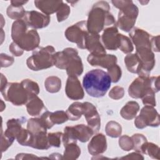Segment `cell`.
<instances>
[{
    "label": "cell",
    "mask_w": 160,
    "mask_h": 160,
    "mask_svg": "<svg viewBox=\"0 0 160 160\" xmlns=\"http://www.w3.org/2000/svg\"><path fill=\"white\" fill-rule=\"evenodd\" d=\"M40 118L48 129H51L54 124H62L69 119L66 112L63 111H57L51 112L46 110Z\"/></svg>",
    "instance_id": "ac0fdd59"
},
{
    "label": "cell",
    "mask_w": 160,
    "mask_h": 160,
    "mask_svg": "<svg viewBox=\"0 0 160 160\" xmlns=\"http://www.w3.org/2000/svg\"><path fill=\"white\" fill-rule=\"evenodd\" d=\"M86 49L92 55H102L106 54L105 48L100 41V36L99 34L89 32L86 40Z\"/></svg>",
    "instance_id": "44dd1931"
},
{
    "label": "cell",
    "mask_w": 160,
    "mask_h": 160,
    "mask_svg": "<svg viewBox=\"0 0 160 160\" xmlns=\"http://www.w3.org/2000/svg\"><path fill=\"white\" fill-rule=\"evenodd\" d=\"M29 27L34 29L44 28L49 24L50 16L36 11H26L22 19Z\"/></svg>",
    "instance_id": "7c38bea8"
},
{
    "label": "cell",
    "mask_w": 160,
    "mask_h": 160,
    "mask_svg": "<svg viewBox=\"0 0 160 160\" xmlns=\"http://www.w3.org/2000/svg\"><path fill=\"white\" fill-rule=\"evenodd\" d=\"M83 115L86 119L88 126L94 133L97 132L100 129L101 118L96 108L89 102H83Z\"/></svg>",
    "instance_id": "5bb4252c"
},
{
    "label": "cell",
    "mask_w": 160,
    "mask_h": 160,
    "mask_svg": "<svg viewBox=\"0 0 160 160\" xmlns=\"http://www.w3.org/2000/svg\"><path fill=\"white\" fill-rule=\"evenodd\" d=\"M124 95V89L122 87L116 86L113 87L109 92V96L113 99L118 100L123 98Z\"/></svg>",
    "instance_id": "ee69618b"
},
{
    "label": "cell",
    "mask_w": 160,
    "mask_h": 160,
    "mask_svg": "<svg viewBox=\"0 0 160 160\" xmlns=\"http://www.w3.org/2000/svg\"><path fill=\"white\" fill-rule=\"evenodd\" d=\"M136 54L142 64V71L138 75H149L155 65L154 54L151 49L141 48L136 49Z\"/></svg>",
    "instance_id": "4fadbf2b"
},
{
    "label": "cell",
    "mask_w": 160,
    "mask_h": 160,
    "mask_svg": "<svg viewBox=\"0 0 160 160\" xmlns=\"http://www.w3.org/2000/svg\"><path fill=\"white\" fill-rule=\"evenodd\" d=\"M27 129L32 134H35L42 131H46L48 129L40 118H31L28 121Z\"/></svg>",
    "instance_id": "f546056e"
},
{
    "label": "cell",
    "mask_w": 160,
    "mask_h": 160,
    "mask_svg": "<svg viewBox=\"0 0 160 160\" xmlns=\"http://www.w3.org/2000/svg\"><path fill=\"white\" fill-rule=\"evenodd\" d=\"M111 82L108 74L100 69L88 71L82 80V85L85 91L93 98L104 96L110 88Z\"/></svg>",
    "instance_id": "3957f363"
},
{
    "label": "cell",
    "mask_w": 160,
    "mask_h": 160,
    "mask_svg": "<svg viewBox=\"0 0 160 160\" xmlns=\"http://www.w3.org/2000/svg\"><path fill=\"white\" fill-rule=\"evenodd\" d=\"M119 34L116 25L106 28L101 36L104 47L109 50H117L119 46Z\"/></svg>",
    "instance_id": "e0dca14e"
},
{
    "label": "cell",
    "mask_w": 160,
    "mask_h": 160,
    "mask_svg": "<svg viewBox=\"0 0 160 160\" xmlns=\"http://www.w3.org/2000/svg\"><path fill=\"white\" fill-rule=\"evenodd\" d=\"M28 26L23 19L15 21L11 28V37L22 50L30 51L38 48L40 38L36 29H28Z\"/></svg>",
    "instance_id": "7a4b0ae2"
},
{
    "label": "cell",
    "mask_w": 160,
    "mask_h": 160,
    "mask_svg": "<svg viewBox=\"0 0 160 160\" xmlns=\"http://www.w3.org/2000/svg\"><path fill=\"white\" fill-rule=\"evenodd\" d=\"M116 8L119 9L116 25L125 32L130 31L136 23L138 16V8L132 1H112Z\"/></svg>",
    "instance_id": "5b68a950"
},
{
    "label": "cell",
    "mask_w": 160,
    "mask_h": 160,
    "mask_svg": "<svg viewBox=\"0 0 160 160\" xmlns=\"http://www.w3.org/2000/svg\"><path fill=\"white\" fill-rule=\"evenodd\" d=\"M93 134H94L93 130L89 126L84 124L66 126L64 129V133H62V136L64 146L69 143H76L78 140L82 142H87Z\"/></svg>",
    "instance_id": "ba28073f"
},
{
    "label": "cell",
    "mask_w": 160,
    "mask_h": 160,
    "mask_svg": "<svg viewBox=\"0 0 160 160\" xmlns=\"http://www.w3.org/2000/svg\"><path fill=\"white\" fill-rule=\"evenodd\" d=\"M39 158V157L32 154H26V153H20L17 154L16 159H34Z\"/></svg>",
    "instance_id": "f907efd6"
},
{
    "label": "cell",
    "mask_w": 160,
    "mask_h": 160,
    "mask_svg": "<svg viewBox=\"0 0 160 160\" xmlns=\"http://www.w3.org/2000/svg\"><path fill=\"white\" fill-rule=\"evenodd\" d=\"M70 14V7L66 3L62 2L60 8L56 12V16L58 22H62L66 20Z\"/></svg>",
    "instance_id": "60d3db41"
},
{
    "label": "cell",
    "mask_w": 160,
    "mask_h": 160,
    "mask_svg": "<svg viewBox=\"0 0 160 160\" xmlns=\"http://www.w3.org/2000/svg\"><path fill=\"white\" fill-rule=\"evenodd\" d=\"M141 99L144 106H150L152 107L156 106V102L155 99V92H154L152 90L148 91Z\"/></svg>",
    "instance_id": "7bdbcfd3"
},
{
    "label": "cell",
    "mask_w": 160,
    "mask_h": 160,
    "mask_svg": "<svg viewBox=\"0 0 160 160\" xmlns=\"http://www.w3.org/2000/svg\"><path fill=\"white\" fill-rule=\"evenodd\" d=\"M88 62L92 66H101L108 69L117 62V57L112 54L92 55L89 54L87 58Z\"/></svg>",
    "instance_id": "ffe728a7"
},
{
    "label": "cell",
    "mask_w": 160,
    "mask_h": 160,
    "mask_svg": "<svg viewBox=\"0 0 160 160\" xmlns=\"http://www.w3.org/2000/svg\"><path fill=\"white\" fill-rule=\"evenodd\" d=\"M26 109L29 115L36 116L39 115L44 109H46V108L42 101L38 96H35L27 102Z\"/></svg>",
    "instance_id": "cb8c5ba5"
},
{
    "label": "cell",
    "mask_w": 160,
    "mask_h": 160,
    "mask_svg": "<svg viewBox=\"0 0 160 160\" xmlns=\"http://www.w3.org/2000/svg\"><path fill=\"white\" fill-rule=\"evenodd\" d=\"M62 133L61 132H51L48 134V141L50 147L59 148L61 145Z\"/></svg>",
    "instance_id": "ab89813d"
},
{
    "label": "cell",
    "mask_w": 160,
    "mask_h": 160,
    "mask_svg": "<svg viewBox=\"0 0 160 160\" xmlns=\"http://www.w3.org/2000/svg\"><path fill=\"white\" fill-rule=\"evenodd\" d=\"M159 124V113L154 107L150 106H144L134 120L135 126L138 129H143L147 126L158 127Z\"/></svg>",
    "instance_id": "30bf717a"
},
{
    "label": "cell",
    "mask_w": 160,
    "mask_h": 160,
    "mask_svg": "<svg viewBox=\"0 0 160 160\" xmlns=\"http://www.w3.org/2000/svg\"><path fill=\"white\" fill-rule=\"evenodd\" d=\"M133 141V149L141 153V149L142 145L146 142V138L142 134H134L131 136Z\"/></svg>",
    "instance_id": "f35d334b"
},
{
    "label": "cell",
    "mask_w": 160,
    "mask_h": 160,
    "mask_svg": "<svg viewBox=\"0 0 160 160\" xmlns=\"http://www.w3.org/2000/svg\"><path fill=\"white\" fill-rule=\"evenodd\" d=\"M118 49L124 53L129 54L134 50V47L131 39L128 37L119 33Z\"/></svg>",
    "instance_id": "836d02e7"
},
{
    "label": "cell",
    "mask_w": 160,
    "mask_h": 160,
    "mask_svg": "<svg viewBox=\"0 0 160 160\" xmlns=\"http://www.w3.org/2000/svg\"><path fill=\"white\" fill-rule=\"evenodd\" d=\"M88 34L86 21H81L68 27L64 33L69 41L76 43L81 49H86V40Z\"/></svg>",
    "instance_id": "9c48e42d"
},
{
    "label": "cell",
    "mask_w": 160,
    "mask_h": 160,
    "mask_svg": "<svg viewBox=\"0 0 160 160\" xmlns=\"http://www.w3.org/2000/svg\"><path fill=\"white\" fill-rule=\"evenodd\" d=\"M62 2V1H34L36 7L42 11L43 14L48 16L57 12Z\"/></svg>",
    "instance_id": "7402d4cb"
},
{
    "label": "cell",
    "mask_w": 160,
    "mask_h": 160,
    "mask_svg": "<svg viewBox=\"0 0 160 160\" xmlns=\"http://www.w3.org/2000/svg\"><path fill=\"white\" fill-rule=\"evenodd\" d=\"M121 159H144V157L141 154V153L138 152H134L130 154H127L126 156H123L121 158Z\"/></svg>",
    "instance_id": "c3c4849f"
},
{
    "label": "cell",
    "mask_w": 160,
    "mask_h": 160,
    "mask_svg": "<svg viewBox=\"0 0 160 160\" xmlns=\"http://www.w3.org/2000/svg\"><path fill=\"white\" fill-rule=\"evenodd\" d=\"M9 51L15 56H21L23 54V52H24V50H22L14 42H12L10 44V46H9Z\"/></svg>",
    "instance_id": "7dc6e473"
},
{
    "label": "cell",
    "mask_w": 160,
    "mask_h": 160,
    "mask_svg": "<svg viewBox=\"0 0 160 160\" xmlns=\"http://www.w3.org/2000/svg\"><path fill=\"white\" fill-rule=\"evenodd\" d=\"M30 147L40 150H46L51 148L48 141L47 132L42 131L38 134H32Z\"/></svg>",
    "instance_id": "d4e9b609"
},
{
    "label": "cell",
    "mask_w": 160,
    "mask_h": 160,
    "mask_svg": "<svg viewBox=\"0 0 160 160\" xmlns=\"http://www.w3.org/2000/svg\"><path fill=\"white\" fill-rule=\"evenodd\" d=\"M55 49L51 46L38 47L32 52L26 61L28 67L32 71H40L49 68L54 65Z\"/></svg>",
    "instance_id": "8992f818"
},
{
    "label": "cell",
    "mask_w": 160,
    "mask_h": 160,
    "mask_svg": "<svg viewBox=\"0 0 160 160\" xmlns=\"http://www.w3.org/2000/svg\"><path fill=\"white\" fill-rule=\"evenodd\" d=\"M7 84H8V82H7L6 78L2 74H1V88H0V91L2 90L6 87Z\"/></svg>",
    "instance_id": "816d5d0a"
},
{
    "label": "cell",
    "mask_w": 160,
    "mask_h": 160,
    "mask_svg": "<svg viewBox=\"0 0 160 160\" xmlns=\"http://www.w3.org/2000/svg\"><path fill=\"white\" fill-rule=\"evenodd\" d=\"M65 92L67 96L72 100L82 99L84 96V90L81 82L76 76H68Z\"/></svg>",
    "instance_id": "9a60e30c"
},
{
    "label": "cell",
    "mask_w": 160,
    "mask_h": 160,
    "mask_svg": "<svg viewBox=\"0 0 160 160\" xmlns=\"http://www.w3.org/2000/svg\"><path fill=\"white\" fill-rule=\"evenodd\" d=\"M54 66L66 69L68 76H80L83 72V64L76 49L67 48L57 52L54 56Z\"/></svg>",
    "instance_id": "277c9868"
},
{
    "label": "cell",
    "mask_w": 160,
    "mask_h": 160,
    "mask_svg": "<svg viewBox=\"0 0 160 160\" xmlns=\"http://www.w3.org/2000/svg\"><path fill=\"white\" fill-rule=\"evenodd\" d=\"M1 92L7 101L11 102L15 106L26 104L32 96L21 82H9Z\"/></svg>",
    "instance_id": "52a82bcc"
},
{
    "label": "cell",
    "mask_w": 160,
    "mask_h": 160,
    "mask_svg": "<svg viewBox=\"0 0 160 160\" xmlns=\"http://www.w3.org/2000/svg\"><path fill=\"white\" fill-rule=\"evenodd\" d=\"M88 152L92 156H98L104 153L107 149V141L106 136L99 133L94 136L88 146Z\"/></svg>",
    "instance_id": "d6986e66"
},
{
    "label": "cell",
    "mask_w": 160,
    "mask_h": 160,
    "mask_svg": "<svg viewBox=\"0 0 160 160\" xmlns=\"http://www.w3.org/2000/svg\"><path fill=\"white\" fill-rule=\"evenodd\" d=\"M124 62L128 70L136 74H139L142 71V64L138 56L135 54H128L124 58Z\"/></svg>",
    "instance_id": "484cf974"
},
{
    "label": "cell",
    "mask_w": 160,
    "mask_h": 160,
    "mask_svg": "<svg viewBox=\"0 0 160 160\" xmlns=\"http://www.w3.org/2000/svg\"><path fill=\"white\" fill-rule=\"evenodd\" d=\"M139 110V104L133 101L128 102L120 111V114L124 119L131 120L134 118Z\"/></svg>",
    "instance_id": "4316f807"
},
{
    "label": "cell",
    "mask_w": 160,
    "mask_h": 160,
    "mask_svg": "<svg viewBox=\"0 0 160 160\" xmlns=\"http://www.w3.org/2000/svg\"><path fill=\"white\" fill-rule=\"evenodd\" d=\"M129 36L135 45L136 49L146 48L151 49V39L152 36L146 31L138 28H134L131 29Z\"/></svg>",
    "instance_id": "2e32d148"
},
{
    "label": "cell",
    "mask_w": 160,
    "mask_h": 160,
    "mask_svg": "<svg viewBox=\"0 0 160 160\" xmlns=\"http://www.w3.org/2000/svg\"><path fill=\"white\" fill-rule=\"evenodd\" d=\"M28 92L32 96H37L39 92V88L38 84L29 79H25L21 81Z\"/></svg>",
    "instance_id": "8d00e7d4"
},
{
    "label": "cell",
    "mask_w": 160,
    "mask_h": 160,
    "mask_svg": "<svg viewBox=\"0 0 160 160\" xmlns=\"http://www.w3.org/2000/svg\"><path fill=\"white\" fill-rule=\"evenodd\" d=\"M13 139L9 138L8 136H5L2 133V131L1 130V152L6 151L9 146H11L12 142H14Z\"/></svg>",
    "instance_id": "f6af8a7d"
},
{
    "label": "cell",
    "mask_w": 160,
    "mask_h": 160,
    "mask_svg": "<svg viewBox=\"0 0 160 160\" xmlns=\"http://www.w3.org/2000/svg\"><path fill=\"white\" fill-rule=\"evenodd\" d=\"M44 86L46 91L49 92H58L61 88V80L59 78L55 76H49L45 80Z\"/></svg>",
    "instance_id": "4dcf8cb0"
},
{
    "label": "cell",
    "mask_w": 160,
    "mask_h": 160,
    "mask_svg": "<svg viewBox=\"0 0 160 160\" xmlns=\"http://www.w3.org/2000/svg\"><path fill=\"white\" fill-rule=\"evenodd\" d=\"M105 130L108 136L115 138L119 137L122 132L121 124L114 121H109L107 123Z\"/></svg>",
    "instance_id": "d6a6232c"
},
{
    "label": "cell",
    "mask_w": 160,
    "mask_h": 160,
    "mask_svg": "<svg viewBox=\"0 0 160 160\" xmlns=\"http://www.w3.org/2000/svg\"><path fill=\"white\" fill-rule=\"evenodd\" d=\"M109 10V4L106 1H100L93 4L86 21L89 33L99 34L102 30L116 25L115 19Z\"/></svg>",
    "instance_id": "6da1fadb"
},
{
    "label": "cell",
    "mask_w": 160,
    "mask_h": 160,
    "mask_svg": "<svg viewBox=\"0 0 160 160\" xmlns=\"http://www.w3.org/2000/svg\"><path fill=\"white\" fill-rule=\"evenodd\" d=\"M149 90L152 91L151 87L149 76L139 75V76L136 78L129 86L128 93L131 98L138 99L142 98Z\"/></svg>",
    "instance_id": "8fae6325"
},
{
    "label": "cell",
    "mask_w": 160,
    "mask_h": 160,
    "mask_svg": "<svg viewBox=\"0 0 160 160\" xmlns=\"http://www.w3.org/2000/svg\"><path fill=\"white\" fill-rule=\"evenodd\" d=\"M119 144L121 148L126 151L133 149V141L131 137L127 135H123L119 138Z\"/></svg>",
    "instance_id": "b9f144b4"
},
{
    "label": "cell",
    "mask_w": 160,
    "mask_h": 160,
    "mask_svg": "<svg viewBox=\"0 0 160 160\" xmlns=\"http://www.w3.org/2000/svg\"><path fill=\"white\" fill-rule=\"evenodd\" d=\"M26 121L24 118L21 119H11L7 122V129L4 132V134L9 138L15 139L22 129V124ZM2 131V129H1Z\"/></svg>",
    "instance_id": "603a6c76"
},
{
    "label": "cell",
    "mask_w": 160,
    "mask_h": 160,
    "mask_svg": "<svg viewBox=\"0 0 160 160\" xmlns=\"http://www.w3.org/2000/svg\"><path fill=\"white\" fill-rule=\"evenodd\" d=\"M1 103H2V106H1V111H3V109H4V108H2V106L4 105V102H3V101L1 100Z\"/></svg>",
    "instance_id": "db71d44e"
},
{
    "label": "cell",
    "mask_w": 160,
    "mask_h": 160,
    "mask_svg": "<svg viewBox=\"0 0 160 160\" xmlns=\"http://www.w3.org/2000/svg\"><path fill=\"white\" fill-rule=\"evenodd\" d=\"M69 119L77 121L83 114V102H74L71 104L66 111Z\"/></svg>",
    "instance_id": "83f0119b"
},
{
    "label": "cell",
    "mask_w": 160,
    "mask_h": 160,
    "mask_svg": "<svg viewBox=\"0 0 160 160\" xmlns=\"http://www.w3.org/2000/svg\"><path fill=\"white\" fill-rule=\"evenodd\" d=\"M26 12L22 6H15L11 4L8 6L6 11L8 16L16 21L23 18Z\"/></svg>",
    "instance_id": "e575fe53"
},
{
    "label": "cell",
    "mask_w": 160,
    "mask_h": 160,
    "mask_svg": "<svg viewBox=\"0 0 160 160\" xmlns=\"http://www.w3.org/2000/svg\"><path fill=\"white\" fill-rule=\"evenodd\" d=\"M159 36H152L151 39V49L155 52H159Z\"/></svg>",
    "instance_id": "681fc988"
},
{
    "label": "cell",
    "mask_w": 160,
    "mask_h": 160,
    "mask_svg": "<svg viewBox=\"0 0 160 160\" xmlns=\"http://www.w3.org/2000/svg\"><path fill=\"white\" fill-rule=\"evenodd\" d=\"M141 153L148 155L152 159H159V148L152 142L146 141L141 149Z\"/></svg>",
    "instance_id": "1f68e13d"
},
{
    "label": "cell",
    "mask_w": 160,
    "mask_h": 160,
    "mask_svg": "<svg viewBox=\"0 0 160 160\" xmlns=\"http://www.w3.org/2000/svg\"><path fill=\"white\" fill-rule=\"evenodd\" d=\"M65 150L64 152L62 159L74 160L79 158L81 154V149L76 143H69L64 146Z\"/></svg>",
    "instance_id": "f1b7e54d"
},
{
    "label": "cell",
    "mask_w": 160,
    "mask_h": 160,
    "mask_svg": "<svg viewBox=\"0 0 160 160\" xmlns=\"http://www.w3.org/2000/svg\"><path fill=\"white\" fill-rule=\"evenodd\" d=\"M32 138V134L27 129L22 128L21 132L16 138V139L19 144L22 146H29L31 143Z\"/></svg>",
    "instance_id": "d590c367"
},
{
    "label": "cell",
    "mask_w": 160,
    "mask_h": 160,
    "mask_svg": "<svg viewBox=\"0 0 160 160\" xmlns=\"http://www.w3.org/2000/svg\"><path fill=\"white\" fill-rule=\"evenodd\" d=\"M28 2V1H11V4L15 6H22L24 4Z\"/></svg>",
    "instance_id": "f5cc1de1"
},
{
    "label": "cell",
    "mask_w": 160,
    "mask_h": 160,
    "mask_svg": "<svg viewBox=\"0 0 160 160\" xmlns=\"http://www.w3.org/2000/svg\"><path fill=\"white\" fill-rule=\"evenodd\" d=\"M14 58L6 54L1 53L0 55V61L1 68H6L11 66L14 62Z\"/></svg>",
    "instance_id": "bcb514c9"
},
{
    "label": "cell",
    "mask_w": 160,
    "mask_h": 160,
    "mask_svg": "<svg viewBox=\"0 0 160 160\" xmlns=\"http://www.w3.org/2000/svg\"><path fill=\"white\" fill-rule=\"evenodd\" d=\"M107 73L109 76L112 82H117L121 78L122 71L121 68L118 64H114L107 69Z\"/></svg>",
    "instance_id": "74e56055"
}]
</instances>
